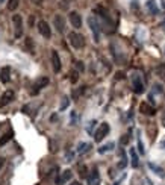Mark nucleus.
I'll use <instances>...</instances> for the list:
<instances>
[{
	"label": "nucleus",
	"instance_id": "obj_1",
	"mask_svg": "<svg viewBox=\"0 0 165 185\" xmlns=\"http://www.w3.org/2000/svg\"><path fill=\"white\" fill-rule=\"evenodd\" d=\"M68 41H70V44H71L74 49H82V47L85 46L83 36H82L80 33H77V32H70V33H68Z\"/></svg>",
	"mask_w": 165,
	"mask_h": 185
},
{
	"label": "nucleus",
	"instance_id": "obj_2",
	"mask_svg": "<svg viewBox=\"0 0 165 185\" xmlns=\"http://www.w3.org/2000/svg\"><path fill=\"white\" fill-rule=\"evenodd\" d=\"M132 85H133V91L136 94H143L144 93V84H143V79L138 73H133L132 74Z\"/></svg>",
	"mask_w": 165,
	"mask_h": 185
},
{
	"label": "nucleus",
	"instance_id": "obj_3",
	"mask_svg": "<svg viewBox=\"0 0 165 185\" xmlns=\"http://www.w3.org/2000/svg\"><path fill=\"white\" fill-rule=\"evenodd\" d=\"M108 134H109V125H108V123H102V125L99 126V129L96 131V134H94V140L99 143V141H102Z\"/></svg>",
	"mask_w": 165,
	"mask_h": 185
},
{
	"label": "nucleus",
	"instance_id": "obj_4",
	"mask_svg": "<svg viewBox=\"0 0 165 185\" xmlns=\"http://www.w3.org/2000/svg\"><path fill=\"white\" fill-rule=\"evenodd\" d=\"M12 21H14V27H15V38H20L23 35V18L20 14H15L12 17Z\"/></svg>",
	"mask_w": 165,
	"mask_h": 185
},
{
	"label": "nucleus",
	"instance_id": "obj_5",
	"mask_svg": "<svg viewBox=\"0 0 165 185\" xmlns=\"http://www.w3.org/2000/svg\"><path fill=\"white\" fill-rule=\"evenodd\" d=\"M47 85H49V77H39V79L35 81V84L32 85V91H30V94H32V96L38 94L39 90L44 88V87H47Z\"/></svg>",
	"mask_w": 165,
	"mask_h": 185
},
{
	"label": "nucleus",
	"instance_id": "obj_6",
	"mask_svg": "<svg viewBox=\"0 0 165 185\" xmlns=\"http://www.w3.org/2000/svg\"><path fill=\"white\" fill-rule=\"evenodd\" d=\"M38 30H39V33H41L44 38H50V36H52V30H50V26H49V23H45L44 20L38 21Z\"/></svg>",
	"mask_w": 165,
	"mask_h": 185
},
{
	"label": "nucleus",
	"instance_id": "obj_7",
	"mask_svg": "<svg viewBox=\"0 0 165 185\" xmlns=\"http://www.w3.org/2000/svg\"><path fill=\"white\" fill-rule=\"evenodd\" d=\"M88 24H89V27H91V30H93V33H94V41L99 43V41H100V32H99V24H97L96 18H94V17H89V18H88Z\"/></svg>",
	"mask_w": 165,
	"mask_h": 185
},
{
	"label": "nucleus",
	"instance_id": "obj_8",
	"mask_svg": "<svg viewBox=\"0 0 165 185\" xmlns=\"http://www.w3.org/2000/svg\"><path fill=\"white\" fill-rule=\"evenodd\" d=\"M88 185H99L100 182V176H99V169L97 167H93L91 173L88 175Z\"/></svg>",
	"mask_w": 165,
	"mask_h": 185
},
{
	"label": "nucleus",
	"instance_id": "obj_9",
	"mask_svg": "<svg viewBox=\"0 0 165 185\" xmlns=\"http://www.w3.org/2000/svg\"><path fill=\"white\" fill-rule=\"evenodd\" d=\"M52 67H53L55 73L61 71V59H59V55L56 50H52Z\"/></svg>",
	"mask_w": 165,
	"mask_h": 185
},
{
	"label": "nucleus",
	"instance_id": "obj_10",
	"mask_svg": "<svg viewBox=\"0 0 165 185\" xmlns=\"http://www.w3.org/2000/svg\"><path fill=\"white\" fill-rule=\"evenodd\" d=\"M140 111H141L143 114H146V115H155V114H156L155 106H152V105L147 103V102H143V103L140 105Z\"/></svg>",
	"mask_w": 165,
	"mask_h": 185
},
{
	"label": "nucleus",
	"instance_id": "obj_11",
	"mask_svg": "<svg viewBox=\"0 0 165 185\" xmlns=\"http://www.w3.org/2000/svg\"><path fill=\"white\" fill-rule=\"evenodd\" d=\"M11 100H14V91H12V90H6V91L3 93V96L0 97V108H2V106H6Z\"/></svg>",
	"mask_w": 165,
	"mask_h": 185
},
{
	"label": "nucleus",
	"instance_id": "obj_12",
	"mask_svg": "<svg viewBox=\"0 0 165 185\" xmlns=\"http://www.w3.org/2000/svg\"><path fill=\"white\" fill-rule=\"evenodd\" d=\"M53 23H55V27H56V30H58L59 33H62V32L65 30V20H64L62 15H55Z\"/></svg>",
	"mask_w": 165,
	"mask_h": 185
},
{
	"label": "nucleus",
	"instance_id": "obj_13",
	"mask_svg": "<svg viewBox=\"0 0 165 185\" xmlns=\"http://www.w3.org/2000/svg\"><path fill=\"white\" fill-rule=\"evenodd\" d=\"M70 23L73 24V27H80L82 26V18L77 12H70Z\"/></svg>",
	"mask_w": 165,
	"mask_h": 185
},
{
	"label": "nucleus",
	"instance_id": "obj_14",
	"mask_svg": "<svg viewBox=\"0 0 165 185\" xmlns=\"http://www.w3.org/2000/svg\"><path fill=\"white\" fill-rule=\"evenodd\" d=\"M9 79H11V68L9 67H3L2 71H0V81L3 84H8Z\"/></svg>",
	"mask_w": 165,
	"mask_h": 185
},
{
	"label": "nucleus",
	"instance_id": "obj_15",
	"mask_svg": "<svg viewBox=\"0 0 165 185\" xmlns=\"http://www.w3.org/2000/svg\"><path fill=\"white\" fill-rule=\"evenodd\" d=\"M70 179H71V170H65V172L61 175V178L56 179V184L62 185L64 182H67V181H70Z\"/></svg>",
	"mask_w": 165,
	"mask_h": 185
},
{
	"label": "nucleus",
	"instance_id": "obj_16",
	"mask_svg": "<svg viewBox=\"0 0 165 185\" xmlns=\"http://www.w3.org/2000/svg\"><path fill=\"white\" fill-rule=\"evenodd\" d=\"M89 149H91V144H89V143H80L79 147H77V153H79V155H85Z\"/></svg>",
	"mask_w": 165,
	"mask_h": 185
},
{
	"label": "nucleus",
	"instance_id": "obj_17",
	"mask_svg": "<svg viewBox=\"0 0 165 185\" xmlns=\"http://www.w3.org/2000/svg\"><path fill=\"white\" fill-rule=\"evenodd\" d=\"M77 173H79V176H80L82 179L88 178V169H86V166H85V164H79V166H77Z\"/></svg>",
	"mask_w": 165,
	"mask_h": 185
},
{
	"label": "nucleus",
	"instance_id": "obj_18",
	"mask_svg": "<svg viewBox=\"0 0 165 185\" xmlns=\"http://www.w3.org/2000/svg\"><path fill=\"white\" fill-rule=\"evenodd\" d=\"M130 159H132V167H138L140 166V159H138V155H136V150L135 149H130Z\"/></svg>",
	"mask_w": 165,
	"mask_h": 185
},
{
	"label": "nucleus",
	"instance_id": "obj_19",
	"mask_svg": "<svg viewBox=\"0 0 165 185\" xmlns=\"http://www.w3.org/2000/svg\"><path fill=\"white\" fill-rule=\"evenodd\" d=\"M149 169H150V170H153L158 176H164V170H162L159 166H156V164H153V163H149Z\"/></svg>",
	"mask_w": 165,
	"mask_h": 185
},
{
	"label": "nucleus",
	"instance_id": "obj_20",
	"mask_svg": "<svg viewBox=\"0 0 165 185\" xmlns=\"http://www.w3.org/2000/svg\"><path fill=\"white\" fill-rule=\"evenodd\" d=\"M114 147H115V144H114V143H108V144H105V146H102V147L99 149V153H106V152L112 150Z\"/></svg>",
	"mask_w": 165,
	"mask_h": 185
},
{
	"label": "nucleus",
	"instance_id": "obj_21",
	"mask_svg": "<svg viewBox=\"0 0 165 185\" xmlns=\"http://www.w3.org/2000/svg\"><path fill=\"white\" fill-rule=\"evenodd\" d=\"M12 137H14V132H12V131H9V132H6V134L3 135V138L0 140V147H2L3 144H6V143H8V141H9V140H11Z\"/></svg>",
	"mask_w": 165,
	"mask_h": 185
},
{
	"label": "nucleus",
	"instance_id": "obj_22",
	"mask_svg": "<svg viewBox=\"0 0 165 185\" xmlns=\"http://www.w3.org/2000/svg\"><path fill=\"white\" fill-rule=\"evenodd\" d=\"M156 73H158V76L165 82V64H161V65L156 68Z\"/></svg>",
	"mask_w": 165,
	"mask_h": 185
},
{
	"label": "nucleus",
	"instance_id": "obj_23",
	"mask_svg": "<svg viewBox=\"0 0 165 185\" xmlns=\"http://www.w3.org/2000/svg\"><path fill=\"white\" fill-rule=\"evenodd\" d=\"M147 8L152 11V14H158V8H156L155 0H147Z\"/></svg>",
	"mask_w": 165,
	"mask_h": 185
},
{
	"label": "nucleus",
	"instance_id": "obj_24",
	"mask_svg": "<svg viewBox=\"0 0 165 185\" xmlns=\"http://www.w3.org/2000/svg\"><path fill=\"white\" fill-rule=\"evenodd\" d=\"M18 5H20V0H9V3H8V9H9V11H14V9L18 8Z\"/></svg>",
	"mask_w": 165,
	"mask_h": 185
},
{
	"label": "nucleus",
	"instance_id": "obj_25",
	"mask_svg": "<svg viewBox=\"0 0 165 185\" xmlns=\"http://www.w3.org/2000/svg\"><path fill=\"white\" fill-rule=\"evenodd\" d=\"M138 150H140V153L141 155H144L146 153V149H144V144H143V140H141V137H140V132H138Z\"/></svg>",
	"mask_w": 165,
	"mask_h": 185
},
{
	"label": "nucleus",
	"instance_id": "obj_26",
	"mask_svg": "<svg viewBox=\"0 0 165 185\" xmlns=\"http://www.w3.org/2000/svg\"><path fill=\"white\" fill-rule=\"evenodd\" d=\"M123 156H121V161L118 163V169H124L126 166H127V159H126V155H124V152L121 153Z\"/></svg>",
	"mask_w": 165,
	"mask_h": 185
},
{
	"label": "nucleus",
	"instance_id": "obj_27",
	"mask_svg": "<svg viewBox=\"0 0 165 185\" xmlns=\"http://www.w3.org/2000/svg\"><path fill=\"white\" fill-rule=\"evenodd\" d=\"M26 46H27L29 52L33 53V41H32V38H26Z\"/></svg>",
	"mask_w": 165,
	"mask_h": 185
},
{
	"label": "nucleus",
	"instance_id": "obj_28",
	"mask_svg": "<svg viewBox=\"0 0 165 185\" xmlns=\"http://www.w3.org/2000/svg\"><path fill=\"white\" fill-rule=\"evenodd\" d=\"M71 77H70V81L73 82V84H76L77 82V79H79V73L77 71H71V74H70Z\"/></svg>",
	"mask_w": 165,
	"mask_h": 185
},
{
	"label": "nucleus",
	"instance_id": "obj_29",
	"mask_svg": "<svg viewBox=\"0 0 165 185\" xmlns=\"http://www.w3.org/2000/svg\"><path fill=\"white\" fill-rule=\"evenodd\" d=\"M68 103H70V102H68V97H67V96H65V97H62V103H61V111H62V109H65V108L68 106Z\"/></svg>",
	"mask_w": 165,
	"mask_h": 185
},
{
	"label": "nucleus",
	"instance_id": "obj_30",
	"mask_svg": "<svg viewBox=\"0 0 165 185\" xmlns=\"http://www.w3.org/2000/svg\"><path fill=\"white\" fill-rule=\"evenodd\" d=\"M68 5H70V0H61V2H59V6H61L62 9H67Z\"/></svg>",
	"mask_w": 165,
	"mask_h": 185
},
{
	"label": "nucleus",
	"instance_id": "obj_31",
	"mask_svg": "<svg viewBox=\"0 0 165 185\" xmlns=\"http://www.w3.org/2000/svg\"><path fill=\"white\" fill-rule=\"evenodd\" d=\"M76 67L79 71H83V62L82 61H76Z\"/></svg>",
	"mask_w": 165,
	"mask_h": 185
},
{
	"label": "nucleus",
	"instance_id": "obj_32",
	"mask_svg": "<svg viewBox=\"0 0 165 185\" xmlns=\"http://www.w3.org/2000/svg\"><path fill=\"white\" fill-rule=\"evenodd\" d=\"M129 140H130V138H129V134H127V135H124V137L121 138V144H123V146H124V144H127V143H129Z\"/></svg>",
	"mask_w": 165,
	"mask_h": 185
},
{
	"label": "nucleus",
	"instance_id": "obj_33",
	"mask_svg": "<svg viewBox=\"0 0 165 185\" xmlns=\"http://www.w3.org/2000/svg\"><path fill=\"white\" fill-rule=\"evenodd\" d=\"M94 125H96V122H94V120H93V122H91V123H89V126H88V129H86V131H88V132H89V134H91V132H93V129H94Z\"/></svg>",
	"mask_w": 165,
	"mask_h": 185
},
{
	"label": "nucleus",
	"instance_id": "obj_34",
	"mask_svg": "<svg viewBox=\"0 0 165 185\" xmlns=\"http://www.w3.org/2000/svg\"><path fill=\"white\" fill-rule=\"evenodd\" d=\"M115 77H117V79H123V77H124V73H121V71H118Z\"/></svg>",
	"mask_w": 165,
	"mask_h": 185
},
{
	"label": "nucleus",
	"instance_id": "obj_35",
	"mask_svg": "<svg viewBox=\"0 0 165 185\" xmlns=\"http://www.w3.org/2000/svg\"><path fill=\"white\" fill-rule=\"evenodd\" d=\"M3 164H5V159H3V158H0V169L3 167Z\"/></svg>",
	"mask_w": 165,
	"mask_h": 185
},
{
	"label": "nucleus",
	"instance_id": "obj_36",
	"mask_svg": "<svg viewBox=\"0 0 165 185\" xmlns=\"http://www.w3.org/2000/svg\"><path fill=\"white\" fill-rule=\"evenodd\" d=\"M162 125L165 126V111H164V114H162Z\"/></svg>",
	"mask_w": 165,
	"mask_h": 185
},
{
	"label": "nucleus",
	"instance_id": "obj_37",
	"mask_svg": "<svg viewBox=\"0 0 165 185\" xmlns=\"http://www.w3.org/2000/svg\"><path fill=\"white\" fill-rule=\"evenodd\" d=\"M70 185H80V184H79V182H71Z\"/></svg>",
	"mask_w": 165,
	"mask_h": 185
},
{
	"label": "nucleus",
	"instance_id": "obj_38",
	"mask_svg": "<svg viewBox=\"0 0 165 185\" xmlns=\"http://www.w3.org/2000/svg\"><path fill=\"white\" fill-rule=\"evenodd\" d=\"M161 146H162V147L165 149V141H162V143H161Z\"/></svg>",
	"mask_w": 165,
	"mask_h": 185
},
{
	"label": "nucleus",
	"instance_id": "obj_39",
	"mask_svg": "<svg viewBox=\"0 0 165 185\" xmlns=\"http://www.w3.org/2000/svg\"><path fill=\"white\" fill-rule=\"evenodd\" d=\"M0 2H3V0H0Z\"/></svg>",
	"mask_w": 165,
	"mask_h": 185
}]
</instances>
